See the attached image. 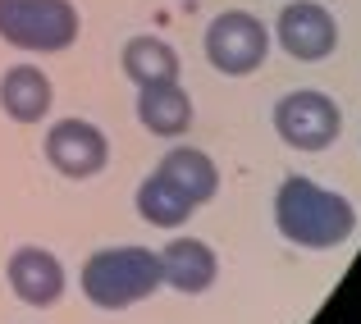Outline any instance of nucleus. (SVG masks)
Returning a JSON list of instances; mask_svg holds the SVG:
<instances>
[{
	"label": "nucleus",
	"instance_id": "8",
	"mask_svg": "<svg viewBox=\"0 0 361 324\" xmlns=\"http://www.w3.org/2000/svg\"><path fill=\"white\" fill-rule=\"evenodd\" d=\"M9 288H14V297L23 301V306H55V301L64 297V288H69V279H64V265L55 251H46V247H18L14 256H9V270H5Z\"/></svg>",
	"mask_w": 361,
	"mask_h": 324
},
{
	"label": "nucleus",
	"instance_id": "1",
	"mask_svg": "<svg viewBox=\"0 0 361 324\" xmlns=\"http://www.w3.org/2000/svg\"><path fill=\"white\" fill-rule=\"evenodd\" d=\"M274 228L283 242L307 247V251H334L357 233V211L348 197L293 174L274 192Z\"/></svg>",
	"mask_w": 361,
	"mask_h": 324
},
{
	"label": "nucleus",
	"instance_id": "5",
	"mask_svg": "<svg viewBox=\"0 0 361 324\" xmlns=\"http://www.w3.org/2000/svg\"><path fill=\"white\" fill-rule=\"evenodd\" d=\"M343 128V110L325 92H288L274 106V132L293 151H325Z\"/></svg>",
	"mask_w": 361,
	"mask_h": 324
},
{
	"label": "nucleus",
	"instance_id": "9",
	"mask_svg": "<svg viewBox=\"0 0 361 324\" xmlns=\"http://www.w3.org/2000/svg\"><path fill=\"white\" fill-rule=\"evenodd\" d=\"M156 256H160V279H165V288L183 292V297H202V292H211L215 279H220V256H215L202 237H174V242H165V251H156Z\"/></svg>",
	"mask_w": 361,
	"mask_h": 324
},
{
	"label": "nucleus",
	"instance_id": "7",
	"mask_svg": "<svg viewBox=\"0 0 361 324\" xmlns=\"http://www.w3.org/2000/svg\"><path fill=\"white\" fill-rule=\"evenodd\" d=\"M274 37H279V46L293 55V60H307L311 64V60L334 55L338 23H334V14H329L325 5H316V0H293V5L279 9Z\"/></svg>",
	"mask_w": 361,
	"mask_h": 324
},
{
	"label": "nucleus",
	"instance_id": "11",
	"mask_svg": "<svg viewBox=\"0 0 361 324\" xmlns=\"http://www.w3.org/2000/svg\"><path fill=\"white\" fill-rule=\"evenodd\" d=\"M156 174L165 178L178 197H188L197 211H202V206L220 192V169H215V160L206 156V151H197V147H174L156 165Z\"/></svg>",
	"mask_w": 361,
	"mask_h": 324
},
{
	"label": "nucleus",
	"instance_id": "13",
	"mask_svg": "<svg viewBox=\"0 0 361 324\" xmlns=\"http://www.w3.org/2000/svg\"><path fill=\"white\" fill-rule=\"evenodd\" d=\"M123 73H128L137 87H156V82H178V55L169 42H160V37L142 32L133 37L128 46H123Z\"/></svg>",
	"mask_w": 361,
	"mask_h": 324
},
{
	"label": "nucleus",
	"instance_id": "4",
	"mask_svg": "<svg viewBox=\"0 0 361 324\" xmlns=\"http://www.w3.org/2000/svg\"><path fill=\"white\" fill-rule=\"evenodd\" d=\"M265 55H270V32H265V23L256 14L224 9V14L211 18V27H206V60L220 73L247 78V73H256L265 64Z\"/></svg>",
	"mask_w": 361,
	"mask_h": 324
},
{
	"label": "nucleus",
	"instance_id": "10",
	"mask_svg": "<svg viewBox=\"0 0 361 324\" xmlns=\"http://www.w3.org/2000/svg\"><path fill=\"white\" fill-rule=\"evenodd\" d=\"M55 106V87L37 64H14L0 78V110L14 123H42Z\"/></svg>",
	"mask_w": 361,
	"mask_h": 324
},
{
	"label": "nucleus",
	"instance_id": "2",
	"mask_svg": "<svg viewBox=\"0 0 361 324\" xmlns=\"http://www.w3.org/2000/svg\"><path fill=\"white\" fill-rule=\"evenodd\" d=\"M78 283H82V297L97 311H128L137 301H147L151 292L165 288L160 256L147 251V247H106V251H92Z\"/></svg>",
	"mask_w": 361,
	"mask_h": 324
},
{
	"label": "nucleus",
	"instance_id": "14",
	"mask_svg": "<svg viewBox=\"0 0 361 324\" xmlns=\"http://www.w3.org/2000/svg\"><path fill=\"white\" fill-rule=\"evenodd\" d=\"M137 215L147 219V224H156V228H178V224H188V219L197 215V206L188 201V197H178L160 174H151V178L137 183Z\"/></svg>",
	"mask_w": 361,
	"mask_h": 324
},
{
	"label": "nucleus",
	"instance_id": "3",
	"mask_svg": "<svg viewBox=\"0 0 361 324\" xmlns=\"http://www.w3.org/2000/svg\"><path fill=\"white\" fill-rule=\"evenodd\" d=\"M82 32L73 0H0V42L14 51L55 55L69 51Z\"/></svg>",
	"mask_w": 361,
	"mask_h": 324
},
{
	"label": "nucleus",
	"instance_id": "12",
	"mask_svg": "<svg viewBox=\"0 0 361 324\" xmlns=\"http://www.w3.org/2000/svg\"><path fill=\"white\" fill-rule=\"evenodd\" d=\"M137 123L151 137H178L192 123V96L178 82H156V87H137Z\"/></svg>",
	"mask_w": 361,
	"mask_h": 324
},
{
	"label": "nucleus",
	"instance_id": "6",
	"mask_svg": "<svg viewBox=\"0 0 361 324\" xmlns=\"http://www.w3.org/2000/svg\"><path fill=\"white\" fill-rule=\"evenodd\" d=\"M46 160L64 178H97L110 165V142L87 119H55L46 132Z\"/></svg>",
	"mask_w": 361,
	"mask_h": 324
}]
</instances>
